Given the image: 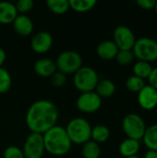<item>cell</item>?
<instances>
[{
	"label": "cell",
	"instance_id": "obj_1",
	"mask_svg": "<svg viewBox=\"0 0 157 158\" xmlns=\"http://www.w3.org/2000/svg\"><path fill=\"white\" fill-rule=\"evenodd\" d=\"M58 111L54 103L40 100L33 103L26 115V124L34 133H45L56 126Z\"/></svg>",
	"mask_w": 157,
	"mask_h": 158
},
{
	"label": "cell",
	"instance_id": "obj_2",
	"mask_svg": "<svg viewBox=\"0 0 157 158\" xmlns=\"http://www.w3.org/2000/svg\"><path fill=\"white\" fill-rule=\"evenodd\" d=\"M44 149L53 156H64L71 147V142L65 129L55 126L43 135Z\"/></svg>",
	"mask_w": 157,
	"mask_h": 158
},
{
	"label": "cell",
	"instance_id": "obj_3",
	"mask_svg": "<svg viewBox=\"0 0 157 158\" xmlns=\"http://www.w3.org/2000/svg\"><path fill=\"white\" fill-rule=\"evenodd\" d=\"M66 131L71 143H74L77 144L87 143L90 141L92 135V128L90 123L81 118L72 119L68 123Z\"/></svg>",
	"mask_w": 157,
	"mask_h": 158
},
{
	"label": "cell",
	"instance_id": "obj_4",
	"mask_svg": "<svg viewBox=\"0 0 157 158\" xmlns=\"http://www.w3.org/2000/svg\"><path fill=\"white\" fill-rule=\"evenodd\" d=\"M74 85L82 93L93 92L98 83V75L89 67H81L74 75Z\"/></svg>",
	"mask_w": 157,
	"mask_h": 158
},
{
	"label": "cell",
	"instance_id": "obj_5",
	"mask_svg": "<svg viewBox=\"0 0 157 158\" xmlns=\"http://www.w3.org/2000/svg\"><path fill=\"white\" fill-rule=\"evenodd\" d=\"M132 53L141 61H155L157 59V42L148 37H142L135 42Z\"/></svg>",
	"mask_w": 157,
	"mask_h": 158
},
{
	"label": "cell",
	"instance_id": "obj_6",
	"mask_svg": "<svg viewBox=\"0 0 157 158\" xmlns=\"http://www.w3.org/2000/svg\"><path fill=\"white\" fill-rule=\"evenodd\" d=\"M82 64V58L77 52L66 51L60 54L56 59V69L64 74L76 73Z\"/></svg>",
	"mask_w": 157,
	"mask_h": 158
},
{
	"label": "cell",
	"instance_id": "obj_7",
	"mask_svg": "<svg viewBox=\"0 0 157 158\" xmlns=\"http://www.w3.org/2000/svg\"><path fill=\"white\" fill-rule=\"evenodd\" d=\"M122 127L127 136L130 139H133L136 141L141 140L146 131L145 122L137 114L127 115L123 119Z\"/></svg>",
	"mask_w": 157,
	"mask_h": 158
},
{
	"label": "cell",
	"instance_id": "obj_8",
	"mask_svg": "<svg viewBox=\"0 0 157 158\" xmlns=\"http://www.w3.org/2000/svg\"><path fill=\"white\" fill-rule=\"evenodd\" d=\"M44 150L43 134L32 132L28 136L22 152L24 158H41Z\"/></svg>",
	"mask_w": 157,
	"mask_h": 158
},
{
	"label": "cell",
	"instance_id": "obj_9",
	"mask_svg": "<svg viewBox=\"0 0 157 158\" xmlns=\"http://www.w3.org/2000/svg\"><path fill=\"white\" fill-rule=\"evenodd\" d=\"M136 39L132 31L127 26H118L114 31V43L119 50H131Z\"/></svg>",
	"mask_w": 157,
	"mask_h": 158
},
{
	"label": "cell",
	"instance_id": "obj_10",
	"mask_svg": "<svg viewBox=\"0 0 157 158\" xmlns=\"http://www.w3.org/2000/svg\"><path fill=\"white\" fill-rule=\"evenodd\" d=\"M102 105L101 97L95 92L82 93L77 100L78 108L84 113H93Z\"/></svg>",
	"mask_w": 157,
	"mask_h": 158
},
{
	"label": "cell",
	"instance_id": "obj_11",
	"mask_svg": "<svg viewBox=\"0 0 157 158\" xmlns=\"http://www.w3.org/2000/svg\"><path fill=\"white\" fill-rule=\"evenodd\" d=\"M138 102L143 109H153L157 106V90L150 85H145L138 95Z\"/></svg>",
	"mask_w": 157,
	"mask_h": 158
},
{
	"label": "cell",
	"instance_id": "obj_12",
	"mask_svg": "<svg viewBox=\"0 0 157 158\" xmlns=\"http://www.w3.org/2000/svg\"><path fill=\"white\" fill-rule=\"evenodd\" d=\"M53 44V38L50 33L42 31L36 34L31 40V48L34 52L43 54L47 52Z\"/></svg>",
	"mask_w": 157,
	"mask_h": 158
},
{
	"label": "cell",
	"instance_id": "obj_13",
	"mask_svg": "<svg viewBox=\"0 0 157 158\" xmlns=\"http://www.w3.org/2000/svg\"><path fill=\"white\" fill-rule=\"evenodd\" d=\"M12 23L16 32L21 36H27L31 34V32L32 31L33 29L32 21L29 17L25 15L17 16V18L14 19Z\"/></svg>",
	"mask_w": 157,
	"mask_h": 158
},
{
	"label": "cell",
	"instance_id": "obj_14",
	"mask_svg": "<svg viewBox=\"0 0 157 158\" xmlns=\"http://www.w3.org/2000/svg\"><path fill=\"white\" fill-rule=\"evenodd\" d=\"M34 70L41 77H51L56 70V65L49 58H42L35 63Z\"/></svg>",
	"mask_w": 157,
	"mask_h": 158
},
{
	"label": "cell",
	"instance_id": "obj_15",
	"mask_svg": "<svg viewBox=\"0 0 157 158\" xmlns=\"http://www.w3.org/2000/svg\"><path fill=\"white\" fill-rule=\"evenodd\" d=\"M18 16L16 6L9 2H0V23L8 24Z\"/></svg>",
	"mask_w": 157,
	"mask_h": 158
},
{
	"label": "cell",
	"instance_id": "obj_16",
	"mask_svg": "<svg viewBox=\"0 0 157 158\" xmlns=\"http://www.w3.org/2000/svg\"><path fill=\"white\" fill-rule=\"evenodd\" d=\"M118 51L119 49L112 41H104L97 47L98 56L105 60L113 59L114 57H116Z\"/></svg>",
	"mask_w": 157,
	"mask_h": 158
},
{
	"label": "cell",
	"instance_id": "obj_17",
	"mask_svg": "<svg viewBox=\"0 0 157 158\" xmlns=\"http://www.w3.org/2000/svg\"><path fill=\"white\" fill-rule=\"evenodd\" d=\"M140 150V143L139 141L133 139H127L123 141L119 146L120 154L125 157H130L136 156V154Z\"/></svg>",
	"mask_w": 157,
	"mask_h": 158
},
{
	"label": "cell",
	"instance_id": "obj_18",
	"mask_svg": "<svg viewBox=\"0 0 157 158\" xmlns=\"http://www.w3.org/2000/svg\"><path fill=\"white\" fill-rule=\"evenodd\" d=\"M143 139L145 145L149 148V150L157 152V124L146 128Z\"/></svg>",
	"mask_w": 157,
	"mask_h": 158
},
{
	"label": "cell",
	"instance_id": "obj_19",
	"mask_svg": "<svg viewBox=\"0 0 157 158\" xmlns=\"http://www.w3.org/2000/svg\"><path fill=\"white\" fill-rule=\"evenodd\" d=\"M95 89H96V94L100 97L107 98L114 94L116 91V86L110 80H102L98 81Z\"/></svg>",
	"mask_w": 157,
	"mask_h": 158
},
{
	"label": "cell",
	"instance_id": "obj_20",
	"mask_svg": "<svg viewBox=\"0 0 157 158\" xmlns=\"http://www.w3.org/2000/svg\"><path fill=\"white\" fill-rule=\"evenodd\" d=\"M153 70V67L149 62L141 61L139 60L137 63H135L133 67V72L134 75L141 78V79H148L151 72Z\"/></svg>",
	"mask_w": 157,
	"mask_h": 158
},
{
	"label": "cell",
	"instance_id": "obj_21",
	"mask_svg": "<svg viewBox=\"0 0 157 158\" xmlns=\"http://www.w3.org/2000/svg\"><path fill=\"white\" fill-rule=\"evenodd\" d=\"M110 131L108 128L105 125H97L93 129H92L91 138L93 139L95 143H105L109 138Z\"/></svg>",
	"mask_w": 157,
	"mask_h": 158
},
{
	"label": "cell",
	"instance_id": "obj_22",
	"mask_svg": "<svg viewBox=\"0 0 157 158\" xmlns=\"http://www.w3.org/2000/svg\"><path fill=\"white\" fill-rule=\"evenodd\" d=\"M100 147L97 143L88 141L82 148V156L84 158H98L100 156Z\"/></svg>",
	"mask_w": 157,
	"mask_h": 158
},
{
	"label": "cell",
	"instance_id": "obj_23",
	"mask_svg": "<svg viewBox=\"0 0 157 158\" xmlns=\"http://www.w3.org/2000/svg\"><path fill=\"white\" fill-rule=\"evenodd\" d=\"M69 7L78 11V12H85L92 9L95 4V0H70L68 1Z\"/></svg>",
	"mask_w": 157,
	"mask_h": 158
},
{
	"label": "cell",
	"instance_id": "obj_24",
	"mask_svg": "<svg viewBox=\"0 0 157 158\" xmlns=\"http://www.w3.org/2000/svg\"><path fill=\"white\" fill-rule=\"evenodd\" d=\"M46 4L48 8L56 14H64L69 8V4L67 0H48Z\"/></svg>",
	"mask_w": 157,
	"mask_h": 158
},
{
	"label": "cell",
	"instance_id": "obj_25",
	"mask_svg": "<svg viewBox=\"0 0 157 158\" xmlns=\"http://www.w3.org/2000/svg\"><path fill=\"white\" fill-rule=\"evenodd\" d=\"M126 86L129 91L133 92V93H139L145 86V82L143 79L133 75V76H130L127 80Z\"/></svg>",
	"mask_w": 157,
	"mask_h": 158
},
{
	"label": "cell",
	"instance_id": "obj_26",
	"mask_svg": "<svg viewBox=\"0 0 157 158\" xmlns=\"http://www.w3.org/2000/svg\"><path fill=\"white\" fill-rule=\"evenodd\" d=\"M11 86V77L8 71L0 68V94L6 93Z\"/></svg>",
	"mask_w": 157,
	"mask_h": 158
},
{
	"label": "cell",
	"instance_id": "obj_27",
	"mask_svg": "<svg viewBox=\"0 0 157 158\" xmlns=\"http://www.w3.org/2000/svg\"><path fill=\"white\" fill-rule=\"evenodd\" d=\"M134 55L131 50H119L116 56V59L120 65H129L133 61Z\"/></svg>",
	"mask_w": 157,
	"mask_h": 158
},
{
	"label": "cell",
	"instance_id": "obj_28",
	"mask_svg": "<svg viewBox=\"0 0 157 158\" xmlns=\"http://www.w3.org/2000/svg\"><path fill=\"white\" fill-rule=\"evenodd\" d=\"M4 158H24V155L19 147L9 146L4 153Z\"/></svg>",
	"mask_w": 157,
	"mask_h": 158
},
{
	"label": "cell",
	"instance_id": "obj_29",
	"mask_svg": "<svg viewBox=\"0 0 157 158\" xmlns=\"http://www.w3.org/2000/svg\"><path fill=\"white\" fill-rule=\"evenodd\" d=\"M15 6H16L17 11L25 13V12L30 11L33 7V1L32 0H19L17 2Z\"/></svg>",
	"mask_w": 157,
	"mask_h": 158
},
{
	"label": "cell",
	"instance_id": "obj_30",
	"mask_svg": "<svg viewBox=\"0 0 157 158\" xmlns=\"http://www.w3.org/2000/svg\"><path fill=\"white\" fill-rule=\"evenodd\" d=\"M51 81L55 86H62L66 82V74L60 72V71H56L52 76H51Z\"/></svg>",
	"mask_w": 157,
	"mask_h": 158
},
{
	"label": "cell",
	"instance_id": "obj_31",
	"mask_svg": "<svg viewBox=\"0 0 157 158\" xmlns=\"http://www.w3.org/2000/svg\"><path fill=\"white\" fill-rule=\"evenodd\" d=\"M155 0H138L137 4L144 9H152L155 8Z\"/></svg>",
	"mask_w": 157,
	"mask_h": 158
},
{
	"label": "cell",
	"instance_id": "obj_32",
	"mask_svg": "<svg viewBox=\"0 0 157 158\" xmlns=\"http://www.w3.org/2000/svg\"><path fill=\"white\" fill-rule=\"evenodd\" d=\"M150 86H152L153 88H155V90H157V67L153 69L149 78H148Z\"/></svg>",
	"mask_w": 157,
	"mask_h": 158
},
{
	"label": "cell",
	"instance_id": "obj_33",
	"mask_svg": "<svg viewBox=\"0 0 157 158\" xmlns=\"http://www.w3.org/2000/svg\"><path fill=\"white\" fill-rule=\"evenodd\" d=\"M144 158H157V152L156 151H152V150H149L146 155H145V157Z\"/></svg>",
	"mask_w": 157,
	"mask_h": 158
},
{
	"label": "cell",
	"instance_id": "obj_34",
	"mask_svg": "<svg viewBox=\"0 0 157 158\" xmlns=\"http://www.w3.org/2000/svg\"><path fill=\"white\" fill-rule=\"evenodd\" d=\"M5 60H6V53L3 49L0 48V68L3 65V63L5 62Z\"/></svg>",
	"mask_w": 157,
	"mask_h": 158
},
{
	"label": "cell",
	"instance_id": "obj_35",
	"mask_svg": "<svg viewBox=\"0 0 157 158\" xmlns=\"http://www.w3.org/2000/svg\"><path fill=\"white\" fill-rule=\"evenodd\" d=\"M155 11H156V13H157V1L155 2Z\"/></svg>",
	"mask_w": 157,
	"mask_h": 158
},
{
	"label": "cell",
	"instance_id": "obj_36",
	"mask_svg": "<svg viewBox=\"0 0 157 158\" xmlns=\"http://www.w3.org/2000/svg\"><path fill=\"white\" fill-rule=\"evenodd\" d=\"M127 158H139L138 156H130V157H127Z\"/></svg>",
	"mask_w": 157,
	"mask_h": 158
},
{
	"label": "cell",
	"instance_id": "obj_37",
	"mask_svg": "<svg viewBox=\"0 0 157 158\" xmlns=\"http://www.w3.org/2000/svg\"><path fill=\"white\" fill-rule=\"evenodd\" d=\"M155 108H156V114H157V106H155Z\"/></svg>",
	"mask_w": 157,
	"mask_h": 158
}]
</instances>
